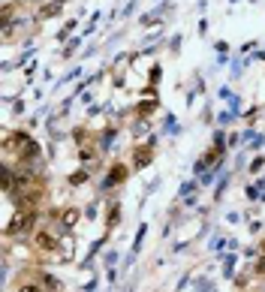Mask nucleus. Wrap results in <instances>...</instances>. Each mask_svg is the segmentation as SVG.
<instances>
[{
	"label": "nucleus",
	"mask_w": 265,
	"mask_h": 292,
	"mask_svg": "<svg viewBox=\"0 0 265 292\" xmlns=\"http://www.w3.org/2000/svg\"><path fill=\"white\" fill-rule=\"evenodd\" d=\"M18 292H43V289H40V286H21Z\"/></svg>",
	"instance_id": "nucleus-9"
},
{
	"label": "nucleus",
	"mask_w": 265,
	"mask_h": 292,
	"mask_svg": "<svg viewBox=\"0 0 265 292\" xmlns=\"http://www.w3.org/2000/svg\"><path fill=\"white\" fill-rule=\"evenodd\" d=\"M121 220V208L118 205H111V211H108V226H115Z\"/></svg>",
	"instance_id": "nucleus-7"
},
{
	"label": "nucleus",
	"mask_w": 265,
	"mask_h": 292,
	"mask_svg": "<svg viewBox=\"0 0 265 292\" xmlns=\"http://www.w3.org/2000/svg\"><path fill=\"white\" fill-rule=\"evenodd\" d=\"M256 274H265V259H259V265H256Z\"/></svg>",
	"instance_id": "nucleus-10"
},
{
	"label": "nucleus",
	"mask_w": 265,
	"mask_h": 292,
	"mask_svg": "<svg viewBox=\"0 0 265 292\" xmlns=\"http://www.w3.org/2000/svg\"><path fill=\"white\" fill-rule=\"evenodd\" d=\"M12 220H15V223H9L6 232H9V235H24V232L30 229V223H33V211L24 208V211H18V214L12 217Z\"/></svg>",
	"instance_id": "nucleus-1"
},
{
	"label": "nucleus",
	"mask_w": 265,
	"mask_h": 292,
	"mask_svg": "<svg viewBox=\"0 0 265 292\" xmlns=\"http://www.w3.org/2000/svg\"><path fill=\"white\" fill-rule=\"evenodd\" d=\"M72 256V241H63V247H60V253H57V259H69Z\"/></svg>",
	"instance_id": "nucleus-8"
},
{
	"label": "nucleus",
	"mask_w": 265,
	"mask_h": 292,
	"mask_svg": "<svg viewBox=\"0 0 265 292\" xmlns=\"http://www.w3.org/2000/svg\"><path fill=\"white\" fill-rule=\"evenodd\" d=\"M124 178H127V169H124V166H111V175L106 178V187H111V184H121Z\"/></svg>",
	"instance_id": "nucleus-3"
},
{
	"label": "nucleus",
	"mask_w": 265,
	"mask_h": 292,
	"mask_svg": "<svg viewBox=\"0 0 265 292\" xmlns=\"http://www.w3.org/2000/svg\"><path fill=\"white\" fill-rule=\"evenodd\" d=\"M15 145H18L15 151H18L21 157H36V154H40V148H36V142H33L30 136H21V133H18V136H15Z\"/></svg>",
	"instance_id": "nucleus-2"
},
{
	"label": "nucleus",
	"mask_w": 265,
	"mask_h": 292,
	"mask_svg": "<svg viewBox=\"0 0 265 292\" xmlns=\"http://www.w3.org/2000/svg\"><path fill=\"white\" fill-rule=\"evenodd\" d=\"M151 163V148H139L136 151V166L142 169V166H148Z\"/></svg>",
	"instance_id": "nucleus-5"
},
{
	"label": "nucleus",
	"mask_w": 265,
	"mask_h": 292,
	"mask_svg": "<svg viewBox=\"0 0 265 292\" xmlns=\"http://www.w3.org/2000/svg\"><path fill=\"white\" fill-rule=\"evenodd\" d=\"M54 12H60V0H54L52 6H43V12H40V15H43V18H52Z\"/></svg>",
	"instance_id": "nucleus-6"
},
{
	"label": "nucleus",
	"mask_w": 265,
	"mask_h": 292,
	"mask_svg": "<svg viewBox=\"0 0 265 292\" xmlns=\"http://www.w3.org/2000/svg\"><path fill=\"white\" fill-rule=\"evenodd\" d=\"M75 220H79V211H75V208H66V211H60V223H63L66 229H72V226H75Z\"/></svg>",
	"instance_id": "nucleus-4"
}]
</instances>
